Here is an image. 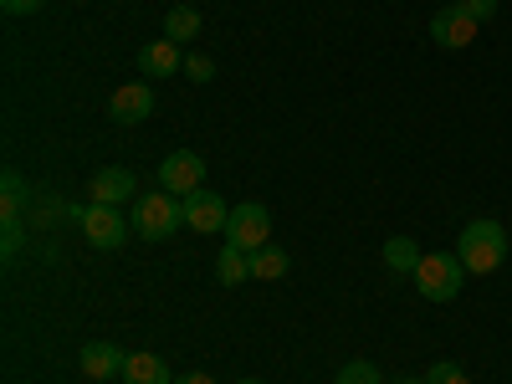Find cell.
<instances>
[{
	"label": "cell",
	"mask_w": 512,
	"mask_h": 384,
	"mask_svg": "<svg viewBox=\"0 0 512 384\" xmlns=\"http://www.w3.org/2000/svg\"><path fill=\"white\" fill-rule=\"evenodd\" d=\"M456 256H461V267L472 277L497 272L507 262V231H502V221H472L456 236Z\"/></svg>",
	"instance_id": "1"
},
{
	"label": "cell",
	"mask_w": 512,
	"mask_h": 384,
	"mask_svg": "<svg viewBox=\"0 0 512 384\" xmlns=\"http://www.w3.org/2000/svg\"><path fill=\"white\" fill-rule=\"evenodd\" d=\"M466 272L456 251H425L420 267H415V292L425 297V303H451V297L466 287Z\"/></svg>",
	"instance_id": "2"
},
{
	"label": "cell",
	"mask_w": 512,
	"mask_h": 384,
	"mask_svg": "<svg viewBox=\"0 0 512 384\" xmlns=\"http://www.w3.org/2000/svg\"><path fill=\"white\" fill-rule=\"evenodd\" d=\"M180 226H185V200L180 195L159 190V195H139L134 200V231L144 241H169Z\"/></svg>",
	"instance_id": "3"
},
{
	"label": "cell",
	"mask_w": 512,
	"mask_h": 384,
	"mask_svg": "<svg viewBox=\"0 0 512 384\" xmlns=\"http://www.w3.org/2000/svg\"><path fill=\"white\" fill-rule=\"evenodd\" d=\"M77 231H82V241L98 246V251H118L128 241V226L118 216V205H98V200L77 205Z\"/></svg>",
	"instance_id": "4"
},
{
	"label": "cell",
	"mask_w": 512,
	"mask_h": 384,
	"mask_svg": "<svg viewBox=\"0 0 512 384\" xmlns=\"http://www.w3.org/2000/svg\"><path fill=\"white\" fill-rule=\"evenodd\" d=\"M159 190H169V195H195V190H205V159L195 154V149H175V154H164L159 159Z\"/></svg>",
	"instance_id": "5"
},
{
	"label": "cell",
	"mask_w": 512,
	"mask_h": 384,
	"mask_svg": "<svg viewBox=\"0 0 512 384\" xmlns=\"http://www.w3.org/2000/svg\"><path fill=\"white\" fill-rule=\"evenodd\" d=\"M226 241L241 246V251H262V246H272V216H267V205H256V200L236 205V210H231V221H226Z\"/></svg>",
	"instance_id": "6"
},
{
	"label": "cell",
	"mask_w": 512,
	"mask_h": 384,
	"mask_svg": "<svg viewBox=\"0 0 512 384\" xmlns=\"http://www.w3.org/2000/svg\"><path fill=\"white\" fill-rule=\"evenodd\" d=\"M477 31H482V21H472V16H466V11L456 6V0L431 16V41H436L441 52H461V47H472Z\"/></svg>",
	"instance_id": "7"
},
{
	"label": "cell",
	"mask_w": 512,
	"mask_h": 384,
	"mask_svg": "<svg viewBox=\"0 0 512 384\" xmlns=\"http://www.w3.org/2000/svg\"><path fill=\"white\" fill-rule=\"evenodd\" d=\"M149 113H154V88H149V82H123V88H113V98H108V118L113 123L134 128Z\"/></svg>",
	"instance_id": "8"
},
{
	"label": "cell",
	"mask_w": 512,
	"mask_h": 384,
	"mask_svg": "<svg viewBox=\"0 0 512 384\" xmlns=\"http://www.w3.org/2000/svg\"><path fill=\"white\" fill-rule=\"evenodd\" d=\"M226 221H231V205L221 195H210V190L185 195V226H195V236H216L226 231Z\"/></svg>",
	"instance_id": "9"
},
{
	"label": "cell",
	"mask_w": 512,
	"mask_h": 384,
	"mask_svg": "<svg viewBox=\"0 0 512 384\" xmlns=\"http://www.w3.org/2000/svg\"><path fill=\"white\" fill-rule=\"evenodd\" d=\"M139 185H134V169H123V164H108V169H98L93 175V185H88V195L98 200V205H118V200H128Z\"/></svg>",
	"instance_id": "10"
},
{
	"label": "cell",
	"mask_w": 512,
	"mask_h": 384,
	"mask_svg": "<svg viewBox=\"0 0 512 384\" xmlns=\"http://www.w3.org/2000/svg\"><path fill=\"white\" fill-rule=\"evenodd\" d=\"M123 364H128V354L113 344H82L77 349V369L88 379H113V374H123Z\"/></svg>",
	"instance_id": "11"
},
{
	"label": "cell",
	"mask_w": 512,
	"mask_h": 384,
	"mask_svg": "<svg viewBox=\"0 0 512 384\" xmlns=\"http://www.w3.org/2000/svg\"><path fill=\"white\" fill-rule=\"evenodd\" d=\"M139 72H149V77H175V72H185V57H180V47L169 36H159V41H149V47L139 52Z\"/></svg>",
	"instance_id": "12"
},
{
	"label": "cell",
	"mask_w": 512,
	"mask_h": 384,
	"mask_svg": "<svg viewBox=\"0 0 512 384\" xmlns=\"http://www.w3.org/2000/svg\"><path fill=\"white\" fill-rule=\"evenodd\" d=\"M123 384H175V374H169V364L159 359V354H128V364H123V374H118Z\"/></svg>",
	"instance_id": "13"
},
{
	"label": "cell",
	"mask_w": 512,
	"mask_h": 384,
	"mask_svg": "<svg viewBox=\"0 0 512 384\" xmlns=\"http://www.w3.org/2000/svg\"><path fill=\"white\" fill-rule=\"evenodd\" d=\"M420 246H415V236H390L384 241V267H390L395 277H415V267H420Z\"/></svg>",
	"instance_id": "14"
},
{
	"label": "cell",
	"mask_w": 512,
	"mask_h": 384,
	"mask_svg": "<svg viewBox=\"0 0 512 384\" xmlns=\"http://www.w3.org/2000/svg\"><path fill=\"white\" fill-rule=\"evenodd\" d=\"M216 277H221V287H236V282H251V251H241V246H221V256H216Z\"/></svg>",
	"instance_id": "15"
},
{
	"label": "cell",
	"mask_w": 512,
	"mask_h": 384,
	"mask_svg": "<svg viewBox=\"0 0 512 384\" xmlns=\"http://www.w3.org/2000/svg\"><path fill=\"white\" fill-rule=\"evenodd\" d=\"M26 200H31L26 180L16 175V169H6V175H0V216H6V221L26 216Z\"/></svg>",
	"instance_id": "16"
},
{
	"label": "cell",
	"mask_w": 512,
	"mask_h": 384,
	"mask_svg": "<svg viewBox=\"0 0 512 384\" xmlns=\"http://www.w3.org/2000/svg\"><path fill=\"white\" fill-rule=\"evenodd\" d=\"M164 36L175 41V47L195 41V36H200V11H195V6H169V16H164Z\"/></svg>",
	"instance_id": "17"
},
{
	"label": "cell",
	"mask_w": 512,
	"mask_h": 384,
	"mask_svg": "<svg viewBox=\"0 0 512 384\" xmlns=\"http://www.w3.org/2000/svg\"><path fill=\"white\" fill-rule=\"evenodd\" d=\"M251 277H262V282L287 277V251H282V246H262V251H251Z\"/></svg>",
	"instance_id": "18"
},
{
	"label": "cell",
	"mask_w": 512,
	"mask_h": 384,
	"mask_svg": "<svg viewBox=\"0 0 512 384\" xmlns=\"http://www.w3.org/2000/svg\"><path fill=\"white\" fill-rule=\"evenodd\" d=\"M333 384H384V379H379V369H374L369 359H354V364L338 369V379H333Z\"/></svg>",
	"instance_id": "19"
},
{
	"label": "cell",
	"mask_w": 512,
	"mask_h": 384,
	"mask_svg": "<svg viewBox=\"0 0 512 384\" xmlns=\"http://www.w3.org/2000/svg\"><path fill=\"white\" fill-rule=\"evenodd\" d=\"M425 384H472V379H466V369L456 359H436L431 374H425Z\"/></svg>",
	"instance_id": "20"
},
{
	"label": "cell",
	"mask_w": 512,
	"mask_h": 384,
	"mask_svg": "<svg viewBox=\"0 0 512 384\" xmlns=\"http://www.w3.org/2000/svg\"><path fill=\"white\" fill-rule=\"evenodd\" d=\"M26 246V221L16 216V221H6V226H0V251H6V256H16Z\"/></svg>",
	"instance_id": "21"
},
{
	"label": "cell",
	"mask_w": 512,
	"mask_h": 384,
	"mask_svg": "<svg viewBox=\"0 0 512 384\" xmlns=\"http://www.w3.org/2000/svg\"><path fill=\"white\" fill-rule=\"evenodd\" d=\"M185 77H190V82H210V77H216V62L200 57V52H190V57H185Z\"/></svg>",
	"instance_id": "22"
},
{
	"label": "cell",
	"mask_w": 512,
	"mask_h": 384,
	"mask_svg": "<svg viewBox=\"0 0 512 384\" xmlns=\"http://www.w3.org/2000/svg\"><path fill=\"white\" fill-rule=\"evenodd\" d=\"M456 6H461L466 16H472V21H482V26L497 16V0H456Z\"/></svg>",
	"instance_id": "23"
},
{
	"label": "cell",
	"mask_w": 512,
	"mask_h": 384,
	"mask_svg": "<svg viewBox=\"0 0 512 384\" xmlns=\"http://www.w3.org/2000/svg\"><path fill=\"white\" fill-rule=\"evenodd\" d=\"M0 11H6V16H36L41 0H0Z\"/></svg>",
	"instance_id": "24"
},
{
	"label": "cell",
	"mask_w": 512,
	"mask_h": 384,
	"mask_svg": "<svg viewBox=\"0 0 512 384\" xmlns=\"http://www.w3.org/2000/svg\"><path fill=\"white\" fill-rule=\"evenodd\" d=\"M175 384H216V379H210V374H200V369H195V374H185V379H175Z\"/></svg>",
	"instance_id": "25"
},
{
	"label": "cell",
	"mask_w": 512,
	"mask_h": 384,
	"mask_svg": "<svg viewBox=\"0 0 512 384\" xmlns=\"http://www.w3.org/2000/svg\"><path fill=\"white\" fill-rule=\"evenodd\" d=\"M395 384H425V379H395Z\"/></svg>",
	"instance_id": "26"
},
{
	"label": "cell",
	"mask_w": 512,
	"mask_h": 384,
	"mask_svg": "<svg viewBox=\"0 0 512 384\" xmlns=\"http://www.w3.org/2000/svg\"><path fill=\"white\" fill-rule=\"evenodd\" d=\"M241 384H262V379H241Z\"/></svg>",
	"instance_id": "27"
}]
</instances>
